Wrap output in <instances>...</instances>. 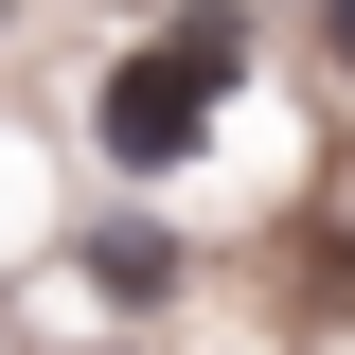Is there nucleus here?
Segmentation results:
<instances>
[{
	"mask_svg": "<svg viewBox=\"0 0 355 355\" xmlns=\"http://www.w3.org/2000/svg\"><path fill=\"white\" fill-rule=\"evenodd\" d=\"M231 107H249V89H214L178 36H107V53L71 71V142L125 178V196H178V178L231 142Z\"/></svg>",
	"mask_w": 355,
	"mask_h": 355,
	"instance_id": "nucleus-1",
	"label": "nucleus"
},
{
	"mask_svg": "<svg viewBox=\"0 0 355 355\" xmlns=\"http://www.w3.org/2000/svg\"><path fill=\"white\" fill-rule=\"evenodd\" d=\"M71 266H89V284H107V302H142V320H160L178 284H196V249H178V231L142 214V196H125V214H89V231H71Z\"/></svg>",
	"mask_w": 355,
	"mask_h": 355,
	"instance_id": "nucleus-2",
	"label": "nucleus"
},
{
	"mask_svg": "<svg viewBox=\"0 0 355 355\" xmlns=\"http://www.w3.org/2000/svg\"><path fill=\"white\" fill-rule=\"evenodd\" d=\"M0 355H18V302H0Z\"/></svg>",
	"mask_w": 355,
	"mask_h": 355,
	"instance_id": "nucleus-3",
	"label": "nucleus"
},
{
	"mask_svg": "<svg viewBox=\"0 0 355 355\" xmlns=\"http://www.w3.org/2000/svg\"><path fill=\"white\" fill-rule=\"evenodd\" d=\"M0 36H18V0H0Z\"/></svg>",
	"mask_w": 355,
	"mask_h": 355,
	"instance_id": "nucleus-4",
	"label": "nucleus"
}]
</instances>
